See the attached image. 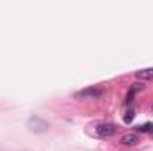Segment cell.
<instances>
[{"instance_id": "1", "label": "cell", "mask_w": 153, "mask_h": 151, "mask_svg": "<svg viewBox=\"0 0 153 151\" xmlns=\"http://www.w3.org/2000/svg\"><path fill=\"white\" fill-rule=\"evenodd\" d=\"M116 132H117V126L112 124V123H100V124H96V137H100V139H109V137L116 135Z\"/></svg>"}, {"instance_id": "2", "label": "cell", "mask_w": 153, "mask_h": 151, "mask_svg": "<svg viewBox=\"0 0 153 151\" xmlns=\"http://www.w3.org/2000/svg\"><path fill=\"white\" fill-rule=\"evenodd\" d=\"M103 94V89L102 87H87V89H82L75 93L73 96L75 98H100Z\"/></svg>"}, {"instance_id": "3", "label": "cell", "mask_w": 153, "mask_h": 151, "mask_svg": "<svg viewBox=\"0 0 153 151\" xmlns=\"http://www.w3.org/2000/svg\"><path fill=\"white\" fill-rule=\"evenodd\" d=\"M135 76H137L139 80H153V68L139 70V71H135Z\"/></svg>"}, {"instance_id": "4", "label": "cell", "mask_w": 153, "mask_h": 151, "mask_svg": "<svg viewBox=\"0 0 153 151\" xmlns=\"http://www.w3.org/2000/svg\"><path fill=\"white\" fill-rule=\"evenodd\" d=\"M121 144H125V146H134V144H137L139 142V139H137V135L135 133H126V135H123L121 137V141H119Z\"/></svg>"}, {"instance_id": "5", "label": "cell", "mask_w": 153, "mask_h": 151, "mask_svg": "<svg viewBox=\"0 0 153 151\" xmlns=\"http://www.w3.org/2000/svg\"><path fill=\"white\" fill-rule=\"evenodd\" d=\"M137 89H141V85H139V84H135V87L132 85V87L128 89V94H126L125 105H130V103H132V100H134V96H135V91H137Z\"/></svg>"}, {"instance_id": "6", "label": "cell", "mask_w": 153, "mask_h": 151, "mask_svg": "<svg viewBox=\"0 0 153 151\" xmlns=\"http://www.w3.org/2000/svg\"><path fill=\"white\" fill-rule=\"evenodd\" d=\"M135 130L137 132H150V133H153V123H144V124L137 126Z\"/></svg>"}, {"instance_id": "7", "label": "cell", "mask_w": 153, "mask_h": 151, "mask_svg": "<svg viewBox=\"0 0 153 151\" xmlns=\"http://www.w3.org/2000/svg\"><path fill=\"white\" fill-rule=\"evenodd\" d=\"M134 117H135V112H134V110H128V112L125 114V117H123V121H125L126 124H130V123L134 121Z\"/></svg>"}]
</instances>
